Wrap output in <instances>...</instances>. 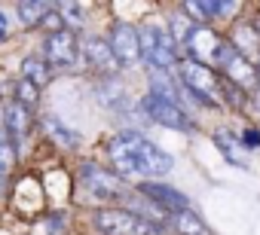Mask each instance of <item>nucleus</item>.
<instances>
[{"label": "nucleus", "mask_w": 260, "mask_h": 235, "mask_svg": "<svg viewBox=\"0 0 260 235\" xmlns=\"http://www.w3.org/2000/svg\"><path fill=\"white\" fill-rule=\"evenodd\" d=\"M181 80H184V86L193 92L196 101H202V104H217V101H223V98H220L223 83L217 80V73H214L211 67H205V64H199V61L190 58V61L181 64Z\"/></svg>", "instance_id": "39448f33"}, {"label": "nucleus", "mask_w": 260, "mask_h": 235, "mask_svg": "<svg viewBox=\"0 0 260 235\" xmlns=\"http://www.w3.org/2000/svg\"><path fill=\"white\" fill-rule=\"evenodd\" d=\"M187 46H190V52H193V61L205 64V67H223V61H226L230 52L236 49L233 43L220 40V37H217L211 28H205V25H196V28L190 31Z\"/></svg>", "instance_id": "20e7f679"}, {"label": "nucleus", "mask_w": 260, "mask_h": 235, "mask_svg": "<svg viewBox=\"0 0 260 235\" xmlns=\"http://www.w3.org/2000/svg\"><path fill=\"white\" fill-rule=\"evenodd\" d=\"M4 126H7L13 153L22 156L25 153V144H28V135H31V110L22 107V104H16V101L7 104V110H4Z\"/></svg>", "instance_id": "9d476101"}, {"label": "nucleus", "mask_w": 260, "mask_h": 235, "mask_svg": "<svg viewBox=\"0 0 260 235\" xmlns=\"http://www.w3.org/2000/svg\"><path fill=\"white\" fill-rule=\"evenodd\" d=\"M43 129H46V135L52 138V144H58V147H77V144H80V135H77L74 129H68L58 116H46V120H43Z\"/></svg>", "instance_id": "f3484780"}, {"label": "nucleus", "mask_w": 260, "mask_h": 235, "mask_svg": "<svg viewBox=\"0 0 260 235\" xmlns=\"http://www.w3.org/2000/svg\"><path fill=\"white\" fill-rule=\"evenodd\" d=\"M80 183L86 186V192H92L95 199H107V202L125 199L128 192H132L116 174H110V171H104V168H98V165H92V162H86V165L80 168Z\"/></svg>", "instance_id": "0eeeda50"}, {"label": "nucleus", "mask_w": 260, "mask_h": 235, "mask_svg": "<svg viewBox=\"0 0 260 235\" xmlns=\"http://www.w3.org/2000/svg\"><path fill=\"white\" fill-rule=\"evenodd\" d=\"M107 156L119 174H135V177H166L175 168V159L162 153L141 132H119L107 144Z\"/></svg>", "instance_id": "f257e3e1"}, {"label": "nucleus", "mask_w": 260, "mask_h": 235, "mask_svg": "<svg viewBox=\"0 0 260 235\" xmlns=\"http://www.w3.org/2000/svg\"><path fill=\"white\" fill-rule=\"evenodd\" d=\"M83 52H86V58H89V64L95 67V70H104V73H113L119 64H116V58H113V52H110V46L104 43V40H98V37H92L86 46H83Z\"/></svg>", "instance_id": "ddd939ff"}, {"label": "nucleus", "mask_w": 260, "mask_h": 235, "mask_svg": "<svg viewBox=\"0 0 260 235\" xmlns=\"http://www.w3.org/2000/svg\"><path fill=\"white\" fill-rule=\"evenodd\" d=\"M95 92H98V101H101L104 107H110V110H122V107H128V92H125V86H122L116 76H107Z\"/></svg>", "instance_id": "4468645a"}, {"label": "nucleus", "mask_w": 260, "mask_h": 235, "mask_svg": "<svg viewBox=\"0 0 260 235\" xmlns=\"http://www.w3.org/2000/svg\"><path fill=\"white\" fill-rule=\"evenodd\" d=\"M77 58H80V43H77V34L71 28L46 37V43H43V61H46L49 70L52 67L55 70H71V67H77Z\"/></svg>", "instance_id": "423d86ee"}, {"label": "nucleus", "mask_w": 260, "mask_h": 235, "mask_svg": "<svg viewBox=\"0 0 260 235\" xmlns=\"http://www.w3.org/2000/svg\"><path fill=\"white\" fill-rule=\"evenodd\" d=\"M257 80H260V67H257Z\"/></svg>", "instance_id": "393cba45"}, {"label": "nucleus", "mask_w": 260, "mask_h": 235, "mask_svg": "<svg viewBox=\"0 0 260 235\" xmlns=\"http://www.w3.org/2000/svg\"><path fill=\"white\" fill-rule=\"evenodd\" d=\"M223 80L226 83H239V86H254L257 83V70L251 67V61H248V55H242V52H230V58L223 61Z\"/></svg>", "instance_id": "f8f14e48"}, {"label": "nucleus", "mask_w": 260, "mask_h": 235, "mask_svg": "<svg viewBox=\"0 0 260 235\" xmlns=\"http://www.w3.org/2000/svg\"><path fill=\"white\" fill-rule=\"evenodd\" d=\"M214 141H217L220 153H226V156H230V162H236V165L242 162V159H239V153H236V147H233V138H230V135H217Z\"/></svg>", "instance_id": "412c9836"}, {"label": "nucleus", "mask_w": 260, "mask_h": 235, "mask_svg": "<svg viewBox=\"0 0 260 235\" xmlns=\"http://www.w3.org/2000/svg\"><path fill=\"white\" fill-rule=\"evenodd\" d=\"M242 147L245 150H260V135L257 132H245L242 135Z\"/></svg>", "instance_id": "4be33fe9"}, {"label": "nucleus", "mask_w": 260, "mask_h": 235, "mask_svg": "<svg viewBox=\"0 0 260 235\" xmlns=\"http://www.w3.org/2000/svg\"><path fill=\"white\" fill-rule=\"evenodd\" d=\"M172 226H175L178 235H211V229L205 226V220H202L196 211H190V208L172 214Z\"/></svg>", "instance_id": "2eb2a0df"}, {"label": "nucleus", "mask_w": 260, "mask_h": 235, "mask_svg": "<svg viewBox=\"0 0 260 235\" xmlns=\"http://www.w3.org/2000/svg\"><path fill=\"white\" fill-rule=\"evenodd\" d=\"M138 192H144L150 202H156L159 208H166V211H172V214H178V211H187V208H190V202H187V195H184V192H178L175 186L156 183V180L141 183V189H138Z\"/></svg>", "instance_id": "9b49d317"}, {"label": "nucleus", "mask_w": 260, "mask_h": 235, "mask_svg": "<svg viewBox=\"0 0 260 235\" xmlns=\"http://www.w3.org/2000/svg\"><path fill=\"white\" fill-rule=\"evenodd\" d=\"M37 98H40V95H37V89H34L31 83H25V80H22V83L16 86V104H22V107H28V110H31V107L37 104Z\"/></svg>", "instance_id": "aec40b11"}, {"label": "nucleus", "mask_w": 260, "mask_h": 235, "mask_svg": "<svg viewBox=\"0 0 260 235\" xmlns=\"http://www.w3.org/2000/svg\"><path fill=\"white\" fill-rule=\"evenodd\" d=\"M22 76H25V83H31L34 89H40V86H46L49 83V67H46V61L43 58H37V55H28L25 61H22Z\"/></svg>", "instance_id": "a211bd4d"}, {"label": "nucleus", "mask_w": 260, "mask_h": 235, "mask_svg": "<svg viewBox=\"0 0 260 235\" xmlns=\"http://www.w3.org/2000/svg\"><path fill=\"white\" fill-rule=\"evenodd\" d=\"M55 13H58L61 25H71V28H80L83 25V7L80 4H58Z\"/></svg>", "instance_id": "6ab92c4d"}, {"label": "nucleus", "mask_w": 260, "mask_h": 235, "mask_svg": "<svg viewBox=\"0 0 260 235\" xmlns=\"http://www.w3.org/2000/svg\"><path fill=\"white\" fill-rule=\"evenodd\" d=\"M141 107L153 123H159L166 129H175V132H190V120H187V113L181 110L178 101H169V98H159V95L147 92Z\"/></svg>", "instance_id": "6e6552de"}, {"label": "nucleus", "mask_w": 260, "mask_h": 235, "mask_svg": "<svg viewBox=\"0 0 260 235\" xmlns=\"http://www.w3.org/2000/svg\"><path fill=\"white\" fill-rule=\"evenodd\" d=\"M141 40V55L147 58V64H153L156 70H172L178 61V43L172 40L169 31H162L159 25H147L138 31Z\"/></svg>", "instance_id": "7ed1b4c3"}, {"label": "nucleus", "mask_w": 260, "mask_h": 235, "mask_svg": "<svg viewBox=\"0 0 260 235\" xmlns=\"http://www.w3.org/2000/svg\"><path fill=\"white\" fill-rule=\"evenodd\" d=\"M7 31H10V25H7V16H4V13H0V40H4V37H7Z\"/></svg>", "instance_id": "5701e85b"}, {"label": "nucleus", "mask_w": 260, "mask_h": 235, "mask_svg": "<svg viewBox=\"0 0 260 235\" xmlns=\"http://www.w3.org/2000/svg\"><path fill=\"white\" fill-rule=\"evenodd\" d=\"M16 13H19V22L25 28H37L43 25V19L52 13V4H37V0H22L16 4Z\"/></svg>", "instance_id": "dca6fc26"}, {"label": "nucleus", "mask_w": 260, "mask_h": 235, "mask_svg": "<svg viewBox=\"0 0 260 235\" xmlns=\"http://www.w3.org/2000/svg\"><path fill=\"white\" fill-rule=\"evenodd\" d=\"M257 107H260V92H257Z\"/></svg>", "instance_id": "b1692460"}, {"label": "nucleus", "mask_w": 260, "mask_h": 235, "mask_svg": "<svg viewBox=\"0 0 260 235\" xmlns=\"http://www.w3.org/2000/svg\"><path fill=\"white\" fill-rule=\"evenodd\" d=\"M107 46H110V52H113V58H116V64H119V67H132V64H138V58H141V40H138V28L125 25V22L113 25Z\"/></svg>", "instance_id": "1a4fd4ad"}, {"label": "nucleus", "mask_w": 260, "mask_h": 235, "mask_svg": "<svg viewBox=\"0 0 260 235\" xmlns=\"http://www.w3.org/2000/svg\"><path fill=\"white\" fill-rule=\"evenodd\" d=\"M95 226L101 235H159V226L150 217L125 208H107L95 214Z\"/></svg>", "instance_id": "f03ea898"}]
</instances>
